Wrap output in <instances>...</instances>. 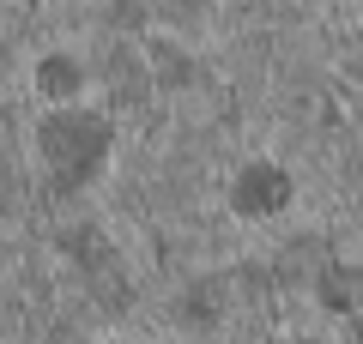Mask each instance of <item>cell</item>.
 I'll list each match as a JSON object with an SVG mask.
<instances>
[{
    "instance_id": "6da1fadb",
    "label": "cell",
    "mask_w": 363,
    "mask_h": 344,
    "mask_svg": "<svg viewBox=\"0 0 363 344\" xmlns=\"http://www.w3.org/2000/svg\"><path fill=\"white\" fill-rule=\"evenodd\" d=\"M109 133L97 115H61V121H49L43 127V151H49L55 169H67V176H85L97 157H104Z\"/></svg>"
},
{
    "instance_id": "7a4b0ae2",
    "label": "cell",
    "mask_w": 363,
    "mask_h": 344,
    "mask_svg": "<svg viewBox=\"0 0 363 344\" xmlns=\"http://www.w3.org/2000/svg\"><path fill=\"white\" fill-rule=\"evenodd\" d=\"M242 212H267V205H285V176L279 169H248V181L236 188Z\"/></svg>"
}]
</instances>
